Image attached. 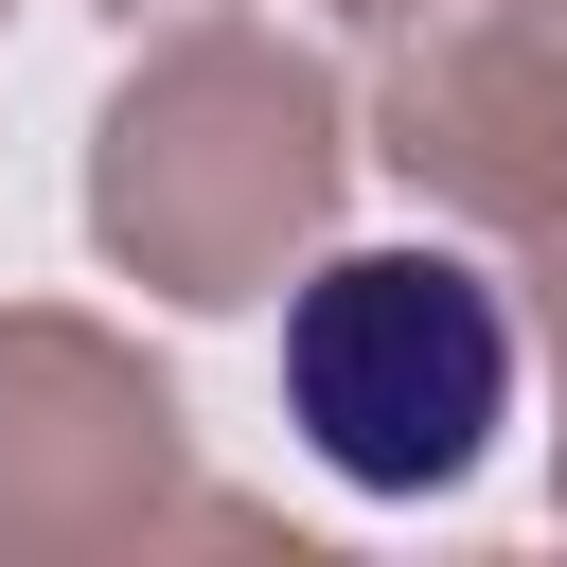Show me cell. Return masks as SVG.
Segmentation results:
<instances>
[{"label":"cell","mask_w":567,"mask_h":567,"mask_svg":"<svg viewBox=\"0 0 567 567\" xmlns=\"http://www.w3.org/2000/svg\"><path fill=\"white\" fill-rule=\"evenodd\" d=\"M106 18H177V0H106Z\"/></svg>","instance_id":"obj_5"},{"label":"cell","mask_w":567,"mask_h":567,"mask_svg":"<svg viewBox=\"0 0 567 567\" xmlns=\"http://www.w3.org/2000/svg\"><path fill=\"white\" fill-rule=\"evenodd\" d=\"M337 177H354V106L266 18H177L106 89V124H89V230H106V266L159 284V301H213V319L266 301L319 248Z\"/></svg>","instance_id":"obj_1"},{"label":"cell","mask_w":567,"mask_h":567,"mask_svg":"<svg viewBox=\"0 0 567 567\" xmlns=\"http://www.w3.org/2000/svg\"><path fill=\"white\" fill-rule=\"evenodd\" d=\"M514 284L478 248H337L284 301V425L354 496H461L514 425Z\"/></svg>","instance_id":"obj_2"},{"label":"cell","mask_w":567,"mask_h":567,"mask_svg":"<svg viewBox=\"0 0 567 567\" xmlns=\"http://www.w3.org/2000/svg\"><path fill=\"white\" fill-rule=\"evenodd\" d=\"M159 532H248V496L195 478L177 390L106 319L18 301L0 319V567H89V549H159Z\"/></svg>","instance_id":"obj_3"},{"label":"cell","mask_w":567,"mask_h":567,"mask_svg":"<svg viewBox=\"0 0 567 567\" xmlns=\"http://www.w3.org/2000/svg\"><path fill=\"white\" fill-rule=\"evenodd\" d=\"M372 159L496 248L549 230L567 213V0H425L372 89Z\"/></svg>","instance_id":"obj_4"},{"label":"cell","mask_w":567,"mask_h":567,"mask_svg":"<svg viewBox=\"0 0 567 567\" xmlns=\"http://www.w3.org/2000/svg\"><path fill=\"white\" fill-rule=\"evenodd\" d=\"M549 461H567V443H549Z\"/></svg>","instance_id":"obj_6"}]
</instances>
